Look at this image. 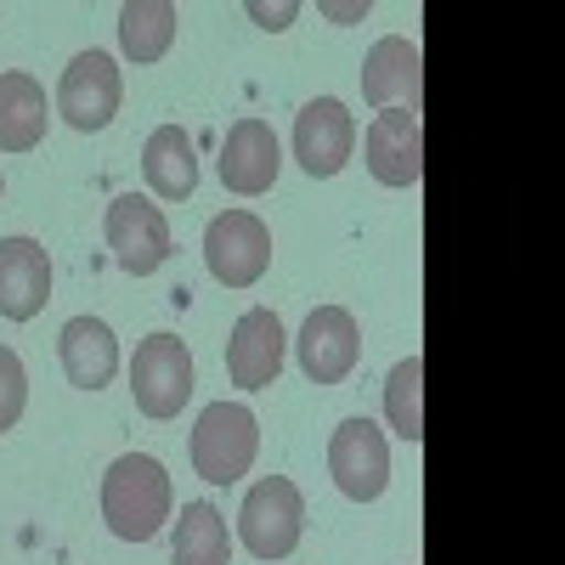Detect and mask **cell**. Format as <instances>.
Returning <instances> with one entry per match:
<instances>
[{"label": "cell", "mask_w": 565, "mask_h": 565, "mask_svg": "<svg viewBox=\"0 0 565 565\" xmlns=\"http://www.w3.org/2000/svg\"><path fill=\"white\" fill-rule=\"evenodd\" d=\"M103 521L119 543H153L170 521V476L148 452H125L103 476Z\"/></svg>", "instance_id": "6da1fadb"}, {"label": "cell", "mask_w": 565, "mask_h": 565, "mask_svg": "<svg viewBox=\"0 0 565 565\" xmlns=\"http://www.w3.org/2000/svg\"><path fill=\"white\" fill-rule=\"evenodd\" d=\"M260 452V418L244 402H215L193 424V469L210 487H232L249 476V463Z\"/></svg>", "instance_id": "7a4b0ae2"}, {"label": "cell", "mask_w": 565, "mask_h": 565, "mask_svg": "<svg viewBox=\"0 0 565 565\" xmlns=\"http://www.w3.org/2000/svg\"><path fill=\"white\" fill-rule=\"evenodd\" d=\"M238 532H244V548L255 559H289L300 548V532H306V498L289 476H266L249 487L244 498V514H238Z\"/></svg>", "instance_id": "3957f363"}, {"label": "cell", "mask_w": 565, "mask_h": 565, "mask_svg": "<svg viewBox=\"0 0 565 565\" xmlns=\"http://www.w3.org/2000/svg\"><path fill=\"white\" fill-rule=\"evenodd\" d=\"M130 396L148 418H175L193 402V351L175 334H148L130 356Z\"/></svg>", "instance_id": "277c9868"}, {"label": "cell", "mask_w": 565, "mask_h": 565, "mask_svg": "<svg viewBox=\"0 0 565 565\" xmlns=\"http://www.w3.org/2000/svg\"><path fill=\"white\" fill-rule=\"evenodd\" d=\"M204 266L226 289H255L271 266V232L255 210H221L204 232Z\"/></svg>", "instance_id": "5b68a950"}, {"label": "cell", "mask_w": 565, "mask_h": 565, "mask_svg": "<svg viewBox=\"0 0 565 565\" xmlns=\"http://www.w3.org/2000/svg\"><path fill=\"white\" fill-rule=\"evenodd\" d=\"M103 238H108L119 271H130V277H153L170 260V221L153 199H141V193H125V199L108 204Z\"/></svg>", "instance_id": "8992f818"}, {"label": "cell", "mask_w": 565, "mask_h": 565, "mask_svg": "<svg viewBox=\"0 0 565 565\" xmlns=\"http://www.w3.org/2000/svg\"><path fill=\"white\" fill-rule=\"evenodd\" d=\"M328 476L351 503H373L391 487V447L380 436V424L367 418H345L334 441H328Z\"/></svg>", "instance_id": "52a82bcc"}, {"label": "cell", "mask_w": 565, "mask_h": 565, "mask_svg": "<svg viewBox=\"0 0 565 565\" xmlns=\"http://www.w3.org/2000/svg\"><path fill=\"white\" fill-rule=\"evenodd\" d=\"M119 97H125V85H119L114 57L108 52H79L63 68L57 114H63V125H74L79 136H90V130H108V119L119 114Z\"/></svg>", "instance_id": "ba28073f"}, {"label": "cell", "mask_w": 565, "mask_h": 565, "mask_svg": "<svg viewBox=\"0 0 565 565\" xmlns=\"http://www.w3.org/2000/svg\"><path fill=\"white\" fill-rule=\"evenodd\" d=\"M351 148H356V119L345 114L340 97H317L300 108L295 119V159L306 175L328 181V175H340L351 164Z\"/></svg>", "instance_id": "9c48e42d"}, {"label": "cell", "mask_w": 565, "mask_h": 565, "mask_svg": "<svg viewBox=\"0 0 565 565\" xmlns=\"http://www.w3.org/2000/svg\"><path fill=\"white\" fill-rule=\"evenodd\" d=\"M362 356V334H356V317L345 306H317L300 328V367L311 385H340L351 380V367Z\"/></svg>", "instance_id": "30bf717a"}, {"label": "cell", "mask_w": 565, "mask_h": 565, "mask_svg": "<svg viewBox=\"0 0 565 565\" xmlns=\"http://www.w3.org/2000/svg\"><path fill=\"white\" fill-rule=\"evenodd\" d=\"M362 159L380 186H418L424 175V125L407 108H385L362 136Z\"/></svg>", "instance_id": "8fae6325"}, {"label": "cell", "mask_w": 565, "mask_h": 565, "mask_svg": "<svg viewBox=\"0 0 565 565\" xmlns=\"http://www.w3.org/2000/svg\"><path fill=\"white\" fill-rule=\"evenodd\" d=\"M282 170V148H277V130L266 119H238L221 141V186L238 199H260L271 193V181Z\"/></svg>", "instance_id": "7c38bea8"}, {"label": "cell", "mask_w": 565, "mask_h": 565, "mask_svg": "<svg viewBox=\"0 0 565 565\" xmlns=\"http://www.w3.org/2000/svg\"><path fill=\"white\" fill-rule=\"evenodd\" d=\"M362 97L380 108V114H385V108L418 114V103H424V57H418L413 40L385 34L380 45H373L367 63H362Z\"/></svg>", "instance_id": "4fadbf2b"}, {"label": "cell", "mask_w": 565, "mask_h": 565, "mask_svg": "<svg viewBox=\"0 0 565 565\" xmlns=\"http://www.w3.org/2000/svg\"><path fill=\"white\" fill-rule=\"evenodd\" d=\"M282 322L277 311L255 306L238 317V328H232V340H226V373H232V385L238 391H266L277 373H282Z\"/></svg>", "instance_id": "5bb4252c"}, {"label": "cell", "mask_w": 565, "mask_h": 565, "mask_svg": "<svg viewBox=\"0 0 565 565\" xmlns=\"http://www.w3.org/2000/svg\"><path fill=\"white\" fill-rule=\"evenodd\" d=\"M52 300V260L34 238H0V317L34 322Z\"/></svg>", "instance_id": "9a60e30c"}, {"label": "cell", "mask_w": 565, "mask_h": 565, "mask_svg": "<svg viewBox=\"0 0 565 565\" xmlns=\"http://www.w3.org/2000/svg\"><path fill=\"white\" fill-rule=\"evenodd\" d=\"M57 351H63L68 385H79V391H103L119 373V340L103 317H68L57 334Z\"/></svg>", "instance_id": "2e32d148"}, {"label": "cell", "mask_w": 565, "mask_h": 565, "mask_svg": "<svg viewBox=\"0 0 565 565\" xmlns=\"http://www.w3.org/2000/svg\"><path fill=\"white\" fill-rule=\"evenodd\" d=\"M141 175H148V186H153L164 204L193 199V186H199L193 136H186L181 125H159V130L148 136V148H141Z\"/></svg>", "instance_id": "e0dca14e"}, {"label": "cell", "mask_w": 565, "mask_h": 565, "mask_svg": "<svg viewBox=\"0 0 565 565\" xmlns=\"http://www.w3.org/2000/svg\"><path fill=\"white\" fill-rule=\"evenodd\" d=\"M45 125H52V108H45V90L7 68L0 74V153H29L45 141Z\"/></svg>", "instance_id": "ac0fdd59"}, {"label": "cell", "mask_w": 565, "mask_h": 565, "mask_svg": "<svg viewBox=\"0 0 565 565\" xmlns=\"http://www.w3.org/2000/svg\"><path fill=\"white\" fill-rule=\"evenodd\" d=\"M175 7L170 0H130L119 12V45L130 63H159L170 45H175Z\"/></svg>", "instance_id": "d6986e66"}, {"label": "cell", "mask_w": 565, "mask_h": 565, "mask_svg": "<svg viewBox=\"0 0 565 565\" xmlns=\"http://www.w3.org/2000/svg\"><path fill=\"white\" fill-rule=\"evenodd\" d=\"M175 565H232V537L215 503H181L175 521Z\"/></svg>", "instance_id": "ffe728a7"}, {"label": "cell", "mask_w": 565, "mask_h": 565, "mask_svg": "<svg viewBox=\"0 0 565 565\" xmlns=\"http://www.w3.org/2000/svg\"><path fill=\"white\" fill-rule=\"evenodd\" d=\"M418 385H424V356H402L385 380V413H391V430L418 447L424 441V407H418Z\"/></svg>", "instance_id": "44dd1931"}, {"label": "cell", "mask_w": 565, "mask_h": 565, "mask_svg": "<svg viewBox=\"0 0 565 565\" xmlns=\"http://www.w3.org/2000/svg\"><path fill=\"white\" fill-rule=\"evenodd\" d=\"M29 407V373H23V356L12 345H0V436L18 430V418Z\"/></svg>", "instance_id": "7402d4cb"}, {"label": "cell", "mask_w": 565, "mask_h": 565, "mask_svg": "<svg viewBox=\"0 0 565 565\" xmlns=\"http://www.w3.org/2000/svg\"><path fill=\"white\" fill-rule=\"evenodd\" d=\"M249 18H255L260 29H271V34H277V29H289V23L300 18V7H295V0H289V7H260V0H255V7H249Z\"/></svg>", "instance_id": "603a6c76"}, {"label": "cell", "mask_w": 565, "mask_h": 565, "mask_svg": "<svg viewBox=\"0 0 565 565\" xmlns=\"http://www.w3.org/2000/svg\"><path fill=\"white\" fill-rule=\"evenodd\" d=\"M317 12H322V18H334V23H356V18H367V0H356V7H328V0H322Z\"/></svg>", "instance_id": "cb8c5ba5"}, {"label": "cell", "mask_w": 565, "mask_h": 565, "mask_svg": "<svg viewBox=\"0 0 565 565\" xmlns=\"http://www.w3.org/2000/svg\"><path fill=\"white\" fill-rule=\"evenodd\" d=\"M0 193H7V181H0Z\"/></svg>", "instance_id": "d4e9b609"}]
</instances>
